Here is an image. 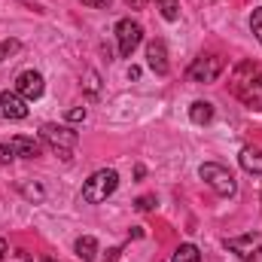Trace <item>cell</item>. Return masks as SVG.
<instances>
[{
  "instance_id": "9c48e42d",
  "label": "cell",
  "mask_w": 262,
  "mask_h": 262,
  "mask_svg": "<svg viewBox=\"0 0 262 262\" xmlns=\"http://www.w3.org/2000/svg\"><path fill=\"white\" fill-rule=\"evenodd\" d=\"M0 113L6 119H25L28 116V101L18 92H3L0 95Z\"/></svg>"
},
{
  "instance_id": "7a4b0ae2",
  "label": "cell",
  "mask_w": 262,
  "mask_h": 262,
  "mask_svg": "<svg viewBox=\"0 0 262 262\" xmlns=\"http://www.w3.org/2000/svg\"><path fill=\"white\" fill-rule=\"evenodd\" d=\"M116 186H119V174H116L113 168L95 171V174L82 183L79 201H85V204H101V201H107V198L116 192Z\"/></svg>"
},
{
  "instance_id": "277c9868",
  "label": "cell",
  "mask_w": 262,
  "mask_h": 262,
  "mask_svg": "<svg viewBox=\"0 0 262 262\" xmlns=\"http://www.w3.org/2000/svg\"><path fill=\"white\" fill-rule=\"evenodd\" d=\"M40 140H43L52 152H58L61 159H70L73 149H76V143H79L76 131L67 128V125H55V122H46V125L40 128Z\"/></svg>"
},
{
  "instance_id": "4fadbf2b",
  "label": "cell",
  "mask_w": 262,
  "mask_h": 262,
  "mask_svg": "<svg viewBox=\"0 0 262 262\" xmlns=\"http://www.w3.org/2000/svg\"><path fill=\"white\" fill-rule=\"evenodd\" d=\"M73 250H76V256H79L82 262H95V259H98V241H95L92 235H82V238H76Z\"/></svg>"
},
{
  "instance_id": "52a82bcc",
  "label": "cell",
  "mask_w": 262,
  "mask_h": 262,
  "mask_svg": "<svg viewBox=\"0 0 262 262\" xmlns=\"http://www.w3.org/2000/svg\"><path fill=\"white\" fill-rule=\"evenodd\" d=\"M116 43H119V55L122 58H131L134 49L143 43V28L137 21H131V18H122L116 25Z\"/></svg>"
},
{
  "instance_id": "ac0fdd59",
  "label": "cell",
  "mask_w": 262,
  "mask_h": 262,
  "mask_svg": "<svg viewBox=\"0 0 262 262\" xmlns=\"http://www.w3.org/2000/svg\"><path fill=\"white\" fill-rule=\"evenodd\" d=\"M156 204H159V201H156V195H140L137 201H134V207H137L140 213H149V210H156Z\"/></svg>"
},
{
  "instance_id": "44dd1931",
  "label": "cell",
  "mask_w": 262,
  "mask_h": 262,
  "mask_svg": "<svg viewBox=\"0 0 262 262\" xmlns=\"http://www.w3.org/2000/svg\"><path fill=\"white\" fill-rule=\"evenodd\" d=\"M85 116H89L85 107H70L67 110V122H85Z\"/></svg>"
},
{
  "instance_id": "e0dca14e",
  "label": "cell",
  "mask_w": 262,
  "mask_h": 262,
  "mask_svg": "<svg viewBox=\"0 0 262 262\" xmlns=\"http://www.w3.org/2000/svg\"><path fill=\"white\" fill-rule=\"evenodd\" d=\"M18 49H21V43H18V40H3V43H0V61H6L9 55H15Z\"/></svg>"
},
{
  "instance_id": "4316f807",
  "label": "cell",
  "mask_w": 262,
  "mask_h": 262,
  "mask_svg": "<svg viewBox=\"0 0 262 262\" xmlns=\"http://www.w3.org/2000/svg\"><path fill=\"white\" fill-rule=\"evenodd\" d=\"M128 79H140V67H134V64L128 67Z\"/></svg>"
},
{
  "instance_id": "cb8c5ba5",
  "label": "cell",
  "mask_w": 262,
  "mask_h": 262,
  "mask_svg": "<svg viewBox=\"0 0 262 262\" xmlns=\"http://www.w3.org/2000/svg\"><path fill=\"white\" fill-rule=\"evenodd\" d=\"M79 3H85V6H92V9H101V6H110V0H79Z\"/></svg>"
},
{
  "instance_id": "ba28073f",
  "label": "cell",
  "mask_w": 262,
  "mask_h": 262,
  "mask_svg": "<svg viewBox=\"0 0 262 262\" xmlns=\"http://www.w3.org/2000/svg\"><path fill=\"white\" fill-rule=\"evenodd\" d=\"M15 92H18L25 101H37V98H43V92H46V79H43V73H37V70H25V73H18V79H15Z\"/></svg>"
},
{
  "instance_id": "8992f818",
  "label": "cell",
  "mask_w": 262,
  "mask_h": 262,
  "mask_svg": "<svg viewBox=\"0 0 262 262\" xmlns=\"http://www.w3.org/2000/svg\"><path fill=\"white\" fill-rule=\"evenodd\" d=\"M223 67H226V61L220 55H198L195 61L189 64L186 76L192 82H216V76L223 73Z\"/></svg>"
},
{
  "instance_id": "9a60e30c",
  "label": "cell",
  "mask_w": 262,
  "mask_h": 262,
  "mask_svg": "<svg viewBox=\"0 0 262 262\" xmlns=\"http://www.w3.org/2000/svg\"><path fill=\"white\" fill-rule=\"evenodd\" d=\"M159 3V12L165 21H177L180 18V0H156Z\"/></svg>"
},
{
  "instance_id": "3957f363",
  "label": "cell",
  "mask_w": 262,
  "mask_h": 262,
  "mask_svg": "<svg viewBox=\"0 0 262 262\" xmlns=\"http://www.w3.org/2000/svg\"><path fill=\"white\" fill-rule=\"evenodd\" d=\"M198 177H201L216 195H223V198H232L235 192H238L235 174H232L226 165H220V162H204V165L198 168Z\"/></svg>"
},
{
  "instance_id": "83f0119b",
  "label": "cell",
  "mask_w": 262,
  "mask_h": 262,
  "mask_svg": "<svg viewBox=\"0 0 262 262\" xmlns=\"http://www.w3.org/2000/svg\"><path fill=\"white\" fill-rule=\"evenodd\" d=\"M125 3H128V6H134V9H140V6H143L146 0H125Z\"/></svg>"
},
{
  "instance_id": "f1b7e54d",
  "label": "cell",
  "mask_w": 262,
  "mask_h": 262,
  "mask_svg": "<svg viewBox=\"0 0 262 262\" xmlns=\"http://www.w3.org/2000/svg\"><path fill=\"white\" fill-rule=\"evenodd\" d=\"M43 262H55V259H52V256H43Z\"/></svg>"
},
{
  "instance_id": "5b68a950",
  "label": "cell",
  "mask_w": 262,
  "mask_h": 262,
  "mask_svg": "<svg viewBox=\"0 0 262 262\" xmlns=\"http://www.w3.org/2000/svg\"><path fill=\"white\" fill-rule=\"evenodd\" d=\"M226 247L238 256L241 262H262V235H238V238H226Z\"/></svg>"
},
{
  "instance_id": "6da1fadb",
  "label": "cell",
  "mask_w": 262,
  "mask_h": 262,
  "mask_svg": "<svg viewBox=\"0 0 262 262\" xmlns=\"http://www.w3.org/2000/svg\"><path fill=\"white\" fill-rule=\"evenodd\" d=\"M232 92L250 107V110H262V67L253 61L235 67V79H232Z\"/></svg>"
},
{
  "instance_id": "484cf974",
  "label": "cell",
  "mask_w": 262,
  "mask_h": 262,
  "mask_svg": "<svg viewBox=\"0 0 262 262\" xmlns=\"http://www.w3.org/2000/svg\"><path fill=\"white\" fill-rule=\"evenodd\" d=\"M6 253H9V244H6V238H0V259H6Z\"/></svg>"
},
{
  "instance_id": "8fae6325",
  "label": "cell",
  "mask_w": 262,
  "mask_h": 262,
  "mask_svg": "<svg viewBox=\"0 0 262 262\" xmlns=\"http://www.w3.org/2000/svg\"><path fill=\"white\" fill-rule=\"evenodd\" d=\"M9 146H12V152L21 156V159H37V156L43 152V140L28 137V134H15V137H9Z\"/></svg>"
},
{
  "instance_id": "d6986e66",
  "label": "cell",
  "mask_w": 262,
  "mask_h": 262,
  "mask_svg": "<svg viewBox=\"0 0 262 262\" xmlns=\"http://www.w3.org/2000/svg\"><path fill=\"white\" fill-rule=\"evenodd\" d=\"M98 82H101V79H98V73H95V70H85V89H89V95H92V98L101 92V85H98Z\"/></svg>"
},
{
  "instance_id": "ffe728a7",
  "label": "cell",
  "mask_w": 262,
  "mask_h": 262,
  "mask_svg": "<svg viewBox=\"0 0 262 262\" xmlns=\"http://www.w3.org/2000/svg\"><path fill=\"white\" fill-rule=\"evenodd\" d=\"M250 31L256 34V40L262 43V6L259 9H253V15H250Z\"/></svg>"
},
{
  "instance_id": "603a6c76",
  "label": "cell",
  "mask_w": 262,
  "mask_h": 262,
  "mask_svg": "<svg viewBox=\"0 0 262 262\" xmlns=\"http://www.w3.org/2000/svg\"><path fill=\"white\" fill-rule=\"evenodd\" d=\"M21 192L28 198H43V189H40V186H21Z\"/></svg>"
},
{
  "instance_id": "7c38bea8",
  "label": "cell",
  "mask_w": 262,
  "mask_h": 262,
  "mask_svg": "<svg viewBox=\"0 0 262 262\" xmlns=\"http://www.w3.org/2000/svg\"><path fill=\"white\" fill-rule=\"evenodd\" d=\"M238 162H241V168L247 174H262V149L259 146H244L241 156H238Z\"/></svg>"
},
{
  "instance_id": "d4e9b609",
  "label": "cell",
  "mask_w": 262,
  "mask_h": 262,
  "mask_svg": "<svg viewBox=\"0 0 262 262\" xmlns=\"http://www.w3.org/2000/svg\"><path fill=\"white\" fill-rule=\"evenodd\" d=\"M119 256H122V247H110L107 250V262H116Z\"/></svg>"
},
{
  "instance_id": "2e32d148",
  "label": "cell",
  "mask_w": 262,
  "mask_h": 262,
  "mask_svg": "<svg viewBox=\"0 0 262 262\" xmlns=\"http://www.w3.org/2000/svg\"><path fill=\"white\" fill-rule=\"evenodd\" d=\"M171 262H201V253H198L195 244H180Z\"/></svg>"
},
{
  "instance_id": "5bb4252c",
  "label": "cell",
  "mask_w": 262,
  "mask_h": 262,
  "mask_svg": "<svg viewBox=\"0 0 262 262\" xmlns=\"http://www.w3.org/2000/svg\"><path fill=\"white\" fill-rule=\"evenodd\" d=\"M189 119H192L195 125H207V122L213 119V104H210V101H195V104L189 107Z\"/></svg>"
},
{
  "instance_id": "7402d4cb",
  "label": "cell",
  "mask_w": 262,
  "mask_h": 262,
  "mask_svg": "<svg viewBox=\"0 0 262 262\" xmlns=\"http://www.w3.org/2000/svg\"><path fill=\"white\" fill-rule=\"evenodd\" d=\"M12 159H15L12 146H9V143H0V162H12Z\"/></svg>"
},
{
  "instance_id": "30bf717a",
  "label": "cell",
  "mask_w": 262,
  "mask_h": 262,
  "mask_svg": "<svg viewBox=\"0 0 262 262\" xmlns=\"http://www.w3.org/2000/svg\"><path fill=\"white\" fill-rule=\"evenodd\" d=\"M146 64L152 73H159V76H165L171 64H168V49H165V43L162 40H152L149 46H146Z\"/></svg>"
}]
</instances>
